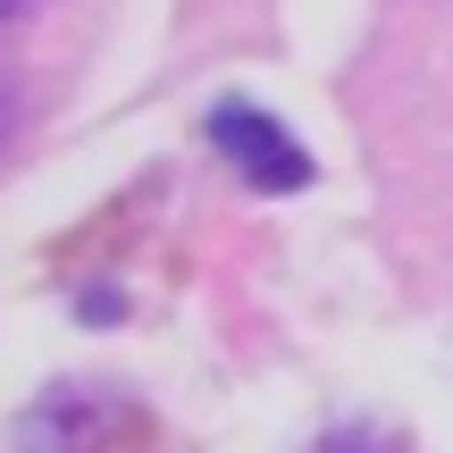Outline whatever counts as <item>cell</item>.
Instances as JSON below:
<instances>
[{"label":"cell","instance_id":"obj_2","mask_svg":"<svg viewBox=\"0 0 453 453\" xmlns=\"http://www.w3.org/2000/svg\"><path fill=\"white\" fill-rule=\"evenodd\" d=\"M311 453H395L387 437H370V428H336V437H319Z\"/></svg>","mask_w":453,"mask_h":453},{"label":"cell","instance_id":"obj_3","mask_svg":"<svg viewBox=\"0 0 453 453\" xmlns=\"http://www.w3.org/2000/svg\"><path fill=\"white\" fill-rule=\"evenodd\" d=\"M34 9V0H0V26H17V17H26Z\"/></svg>","mask_w":453,"mask_h":453},{"label":"cell","instance_id":"obj_4","mask_svg":"<svg viewBox=\"0 0 453 453\" xmlns=\"http://www.w3.org/2000/svg\"><path fill=\"white\" fill-rule=\"evenodd\" d=\"M0 127H9V101H0Z\"/></svg>","mask_w":453,"mask_h":453},{"label":"cell","instance_id":"obj_1","mask_svg":"<svg viewBox=\"0 0 453 453\" xmlns=\"http://www.w3.org/2000/svg\"><path fill=\"white\" fill-rule=\"evenodd\" d=\"M211 143H219V160H235V177L252 185V194H303L311 185V151L294 143L269 110H252V101H219L211 110Z\"/></svg>","mask_w":453,"mask_h":453}]
</instances>
